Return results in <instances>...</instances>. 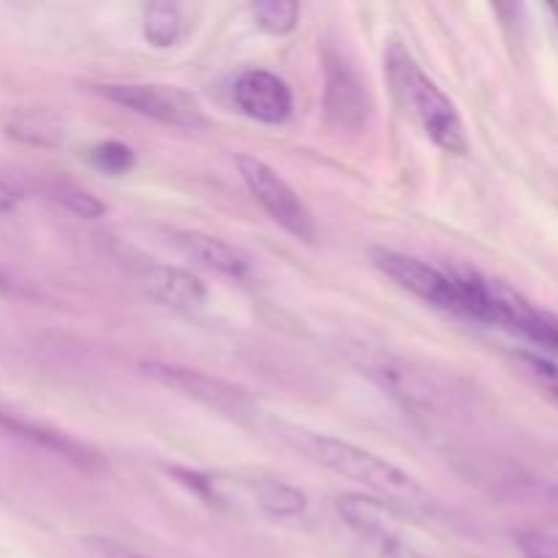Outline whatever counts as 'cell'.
Returning a JSON list of instances; mask_svg holds the SVG:
<instances>
[{
  "label": "cell",
  "instance_id": "cell-1",
  "mask_svg": "<svg viewBox=\"0 0 558 558\" xmlns=\"http://www.w3.org/2000/svg\"><path fill=\"white\" fill-rule=\"evenodd\" d=\"M265 425L281 445L292 447L294 452L311 458L319 466L363 485L365 490L376 496V501L390 507L392 512H401V515H436L439 512L436 496L387 458L363 450L352 441L311 430L305 425L287 423V420L270 417L265 420Z\"/></svg>",
  "mask_w": 558,
  "mask_h": 558
},
{
  "label": "cell",
  "instance_id": "cell-2",
  "mask_svg": "<svg viewBox=\"0 0 558 558\" xmlns=\"http://www.w3.org/2000/svg\"><path fill=\"white\" fill-rule=\"evenodd\" d=\"M387 76L396 90L398 101L403 104L409 114L420 123V129L436 142L445 153L463 156L469 150L466 125H463L461 112L452 104V98L430 80L423 65L401 47L392 44L387 49Z\"/></svg>",
  "mask_w": 558,
  "mask_h": 558
},
{
  "label": "cell",
  "instance_id": "cell-3",
  "mask_svg": "<svg viewBox=\"0 0 558 558\" xmlns=\"http://www.w3.org/2000/svg\"><path fill=\"white\" fill-rule=\"evenodd\" d=\"M189 488L202 494L216 505L254 507L270 518H298L303 515L308 499L300 488L276 477H218V474H180Z\"/></svg>",
  "mask_w": 558,
  "mask_h": 558
},
{
  "label": "cell",
  "instance_id": "cell-4",
  "mask_svg": "<svg viewBox=\"0 0 558 558\" xmlns=\"http://www.w3.org/2000/svg\"><path fill=\"white\" fill-rule=\"evenodd\" d=\"M142 374L147 379H153L156 385L167 387V390L178 392V396L191 398V401L202 403V407L213 409L218 414H227L234 420H262L259 407L248 398V392H243L240 387L229 385V381L218 379V376L202 374V371L183 368V365L163 363V360H145L140 365Z\"/></svg>",
  "mask_w": 558,
  "mask_h": 558
},
{
  "label": "cell",
  "instance_id": "cell-5",
  "mask_svg": "<svg viewBox=\"0 0 558 558\" xmlns=\"http://www.w3.org/2000/svg\"><path fill=\"white\" fill-rule=\"evenodd\" d=\"M104 98L118 107L131 109L134 114L150 118L156 123L174 129H205L207 114L194 93L178 85H158V82H112L98 87Z\"/></svg>",
  "mask_w": 558,
  "mask_h": 558
},
{
  "label": "cell",
  "instance_id": "cell-6",
  "mask_svg": "<svg viewBox=\"0 0 558 558\" xmlns=\"http://www.w3.org/2000/svg\"><path fill=\"white\" fill-rule=\"evenodd\" d=\"M234 167H238L251 196L265 207V213L278 227H283L298 240H308V243L316 238L314 216L305 207V202L300 199L298 191L281 178V172H276L270 163L256 156H248V153L234 156Z\"/></svg>",
  "mask_w": 558,
  "mask_h": 558
},
{
  "label": "cell",
  "instance_id": "cell-7",
  "mask_svg": "<svg viewBox=\"0 0 558 558\" xmlns=\"http://www.w3.org/2000/svg\"><path fill=\"white\" fill-rule=\"evenodd\" d=\"M336 510L363 558H430L398 532L392 510L381 501L368 496H341Z\"/></svg>",
  "mask_w": 558,
  "mask_h": 558
},
{
  "label": "cell",
  "instance_id": "cell-8",
  "mask_svg": "<svg viewBox=\"0 0 558 558\" xmlns=\"http://www.w3.org/2000/svg\"><path fill=\"white\" fill-rule=\"evenodd\" d=\"M371 259L401 289L417 294L420 300H425L434 308L461 314V289H458V281L450 267L428 265V262L417 259V256H407L387 248H374L371 251Z\"/></svg>",
  "mask_w": 558,
  "mask_h": 558
},
{
  "label": "cell",
  "instance_id": "cell-9",
  "mask_svg": "<svg viewBox=\"0 0 558 558\" xmlns=\"http://www.w3.org/2000/svg\"><path fill=\"white\" fill-rule=\"evenodd\" d=\"M490 305H494L490 325L510 327L537 347L558 354V316L537 308L521 292H515L510 283L496 281V278H490Z\"/></svg>",
  "mask_w": 558,
  "mask_h": 558
},
{
  "label": "cell",
  "instance_id": "cell-10",
  "mask_svg": "<svg viewBox=\"0 0 558 558\" xmlns=\"http://www.w3.org/2000/svg\"><path fill=\"white\" fill-rule=\"evenodd\" d=\"M234 107L256 123L278 125L292 118L294 98L287 82L265 69H248L234 80Z\"/></svg>",
  "mask_w": 558,
  "mask_h": 558
},
{
  "label": "cell",
  "instance_id": "cell-11",
  "mask_svg": "<svg viewBox=\"0 0 558 558\" xmlns=\"http://www.w3.org/2000/svg\"><path fill=\"white\" fill-rule=\"evenodd\" d=\"M325 109L338 129L360 131L368 120V90L357 71L338 54H327Z\"/></svg>",
  "mask_w": 558,
  "mask_h": 558
},
{
  "label": "cell",
  "instance_id": "cell-12",
  "mask_svg": "<svg viewBox=\"0 0 558 558\" xmlns=\"http://www.w3.org/2000/svg\"><path fill=\"white\" fill-rule=\"evenodd\" d=\"M136 283L142 287V292L169 308L196 311L207 303V287L202 283V278L183 267L147 262L136 270Z\"/></svg>",
  "mask_w": 558,
  "mask_h": 558
},
{
  "label": "cell",
  "instance_id": "cell-13",
  "mask_svg": "<svg viewBox=\"0 0 558 558\" xmlns=\"http://www.w3.org/2000/svg\"><path fill=\"white\" fill-rule=\"evenodd\" d=\"M174 245L185 259L196 262L205 270L218 272L227 278H248L251 276V259L245 251L238 245L227 243L221 238H213L205 232H178L174 234Z\"/></svg>",
  "mask_w": 558,
  "mask_h": 558
},
{
  "label": "cell",
  "instance_id": "cell-14",
  "mask_svg": "<svg viewBox=\"0 0 558 558\" xmlns=\"http://www.w3.org/2000/svg\"><path fill=\"white\" fill-rule=\"evenodd\" d=\"M185 20L183 11L178 3H169V0H158L145 9L142 16V33H145V41L156 49L174 47V44L183 38Z\"/></svg>",
  "mask_w": 558,
  "mask_h": 558
},
{
  "label": "cell",
  "instance_id": "cell-15",
  "mask_svg": "<svg viewBox=\"0 0 558 558\" xmlns=\"http://www.w3.org/2000/svg\"><path fill=\"white\" fill-rule=\"evenodd\" d=\"M251 14L270 36H289L300 25V5L294 0H259L251 5Z\"/></svg>",
  "mask_w": 558,
  "mask_h": 558
},
{
  "label": "cell",
  "instance_id": "cell-16",
  "mask_svg": "<svg viewBox=\"0 0 558 558\" xmlns=\"http://www.w3.org/2000/svg\"><path fill=\"white\" fill-rule=\"evenodd\" d=\"M90 161H93V167L104 169L107 174H125L134 169L136 158H134V150H131L129 145L107 140V142H101V145L93 147Z\"/></svg>",
  "mask_w": 558,
  "mask_h": 558
},
{
  "label": "cell",
  "instance_id": "cell-17",
  "mask_svg": "<svg viewBox=\"0 0 558 558\" xmlns=\"http://www.w3.org/2000/svg\"><path fill=\"white\" fill-rule=\"evenodd\" d=\"M52 194H54V199L63 202L69 210H74L76 216H82V218H98L107 213V207H104L101 202L90 194V191L80 189V185H74V183H54Z\"/></svg>",
  "mask_w": 558,
  "mask_h": 558
},
{
  "label": "cell",
  "instance_id": "cell-18",
  "mask_svg": "<svg viewBox=\"0 0 558 558\" xmlns=\"http://www.w3.org/2000/svg\"><path fill=\"white\" fill-rule=\"evenodd\" d=\"M515 360H518V365L523 368V374L532 376L534 385L543 387V390L558 403V365L550 363V360L539 357V354H532V352L515 354Z\"/></svg>",
  "mask_w": 558,
  "mask_h": 558
},
{
  "label": "cell",
  "instance_id": "cell-19",
  "mask_svg": "<svg viewBox=\"0 0 558 558\" xmlns=\"http://www.w3.org/2000/svg\"><path fill=\"white\" fill-rule=\"evenodd\" d=\"M523 558H558V534L545 529H523L515 534Z\"/></svg>",
  "mask_w": 558,
  "mask_h": 558
},
{
  "label": "cell",
  "instance_id": "cell-20",
  "mask_svg": "<svg viewBox=\"0 0 558 558\" xmlns=\"http://www.w3.org/2000/svg\"><path fill=\"white\" fill-rule=\"evenodd\" d=\"M87 548L101 558H147V556L136 554V550H129L125 545L112 543V539H104V537H90L87 539Z\"/></svg>",
  "mask_w": 558,
  "mask_h": 558
},
{
  "label": "cell",
  "instance_id": "cell-21",
  "mask_svg": "<svg viewBox=\"0 0 558 558\" xmlns=\"http://www.w3.org/2000/svg\"><path fill=\"white\" fill-rule=\"evenodd\" d=\"M20 199H22V191L16 189L14 180L0 174V210H11V207H16V202Z\"/></svg>",
  "mask_w": 558,
  "mask_h": 558
},
{
  "label": "cell",
  "instance_id": "cell-22",
  "mask_svg": "<svg viewBox=\"0 0 558 558\" xmlns=\"http://www.w3.org/2000/svg\"><path fill=\"white\" fill-rule=\"evenodd\" d=\"M543 496L550 507H556L558 510V480H548V483L543 485Z\"/></svg>",
  "mask_w": 558,
  "mask_h": 558
},
{
  "label": "cell",
  "instance_id": "cell-23",
  "mask_svg": "<svg viewBox=\"0 0 558 558\" xmlns=\"http://www.w3.org/2000/svg\"><path fill=\"white\" fill-rule=\"evenodd\" d=\"M11 289H14V283H11L9 272H5L3 267H0V292H11Z\"/></svg>",
  "mask_w": 558,
  "mask_h": 558
}]
</instances>
